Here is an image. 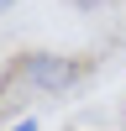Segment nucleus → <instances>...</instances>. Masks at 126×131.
<instances>
[{"label":"nucleus","instance_id":"obj_3","mask_svg":"<svg viewBox=\"0 0 126 131\" xmlns=\"http://www.w3.org/2000/svg\"><path fill=\"white\" fill-rule=\"evenodd\" d=\"M5 5H10V0H0V10H5Z\"/></svg>","mask_w":126,"mask_h":131},{"label":"nucleus","instance_id":"obj_1","mask_svg":"<svg viewBox=\"0 0 126 131\" xmlns=\"http://www.w3.org/2000/svg\"><path fill=\"white\" fill-rule=\"evenodd\" d=\"M21 79H26L32 89H68V84L79 79V68H74L68 58H47V52H37V58L21 63Z\"/></svg>","mask_w":126,"mask_h":131},{"label":"nucleus","instance_id":"obj_2","mask_svg":"<svg viewBox=\"0 0 126 131\" xmlns=\"http://www.w3.org/2000/svg\"><path fill=\"white\" fill-rule=\"evenodd\" d=\"M16 131H37V121H21V126H16Z\"/></svg>","mask_w":126,"mask_h":131}]
</instances>
